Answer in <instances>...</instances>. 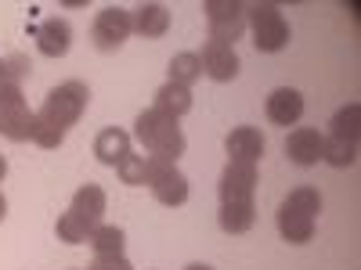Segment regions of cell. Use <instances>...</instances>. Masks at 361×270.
I'll use <instances>...</instances> for the list:
<instances>
[{
  "instance_id": "obj_1",
  "label": "cell",
  "mask_w": 361,
  "mask_h": 270,
  "mask_svg": "<svg viewBox=\"0 0 361 270\" xmlns=\"http://www.w3.org/2000/svg\"><path fill=\"white\" fill-rule=\"evenodd\" d=\"M318 213H322L318 188H311V184L293 188L279 205V234L293 245H307L318 231Z\"/></svg>"
},
{
  "instance_id": "obj_2",
  "label": "cell",
  "mask_w": 361,
  "mask_h": 270,
  "mask_svg": "<svg viewBox=\"0 0 361 270\" xmlns=\"http://www.w3.org/2000/svg\"><path fill=\"white\" fill-rule=\"evenodd\" d=\"M134 137L145 144V152L148 155H156V159H166V162H177L180 155H185V134H180L177 127V119L159 112V108H148L134 119Z\"/></svg>"
},
{
  "instance_id": "obj_3",
  "label": "cell",
  "mask_w": 361,
  "mask_h": 270,
  "mask_svg": "<svg viewBox=\"0 0 361 270\" xmlns=\"http://www.w3.org/2000/svg\"><path fill=\"white\" fill-rule=\"evenodd\" d=\"M87 105H90V90H87V83L69 79V83H62V86H54V90H51L47 101H44V108H40L37 115L47 119V123H54V127H62V130L69 134V127H76L80 119H83Z\"/></svg>"
},
{
  "instance_id": "obj_4",
  "label": "cell",
  "mask_w": 361,
  "mask_h": 270,
  "mask_svg": "<svg viewBox=\"0 0 361 270\" xmlns=\"http://www.w3.org/2000/svg\"><path fill=\"white\" fill-rule=\"evenodd\" d=\"M246 25L253 29V47L260 54H279L289 47V22L275 4H246Z\"/></svg>"
},
{
  "instance_id": "obj_5",
  "label": "cell",
  "mask_w": 361,
  "mask_h": 270,
  "mask_svg": "<svg viewBox=\"0 0 361 270\" xmlns=\"http://www.w3.org/2000/svg\"><path fill=\"white\" fill-rule=\"evenodd\" d=\"M33 134H37V112H29L22 86L4 83L0 86V137L22 144V141H33Z\"/></svg>"
},
{
  "instance_id": "obj_6",
  "label": "cell",
  "mask_w": 361,
  "mask_h": 270,
  "mask_svg": "<svg viewBox=\"0 0 361 270\" xmlns=\"http://www.w3.org/2000/svg\"><path fill=\"white\" fill-rule=\"evenodd\" d=\"M145 184L152 188L156 202L159 205H185L188 202V176L177 169V162H166V159H156V155H148L145 159Z\"/></svg>"
},
{
  "instance_id": "obj_7",
  "label": "cell",
  "mask_w": 361,
  "mask_h": 270,
  "mask_svg": "<svg viewBox=\"0 0 361 270\" xmlns=\"http://www.w3.org/2000/svg\"><path fill=\"white\" fill-rule=\"evenodd\" d=\"M202 11H206V25H209V40L235 47V40L246 29V4H238V0H206Z\"/></svg>"
},
{
  "instance_id": "obj_8",
  "label": "cell",
  "mask_w": 361,
  "mask_h": 270,
  "mask_svg": "<svg viewBox=\"0 0 361 270\" xmlns=\"http://www.w3.org/2000/svg\"><path fill=\"white\" fill-rule=\"evenodd\" d=\"M130 33H134L130 11H127V8L109 4V8H102V11H98L94 25H90V44H94L98 51H105V54H112V51H119V47L127 44V37H130Z\"/></svg>"
},
{
  "instance_id": "obj_9",
  "label": "cell",
  "mask_w": 361,
  "mask_h": 270,
  "mask_svg": "<svg viewBox=\"0 0 361 270\" xmlns=\"http://www.w3.org/2000/svg\"><path fill=\"white\" fill-rule=\"evenodd\" d=\"M221 205H246L253 202V191H257V166H246V162H228L224 173H221Z\"/></svg>"
},
{
  "instance_id": "obj_10",
  "label": "cell",
  "mask_w": 361,
  "mask_h": 270,
  "mask_svg": "<svg viewBox=\"0 0 361 270\" xmlns=\"http://www.w3.org/2000/svg\"><path fill=\"white\" fill-rule=\"evenodd\" d=\"M264 134L257 127H235L228 137H224V152H228V162H246V166H257L264 159Z\"/></svg>"
},
{
  "instance_id": "obj_11",
  "label": "cell",
  "mask_w": 361,
  "mask_h": 270,
  "mask_svg": "<svg viewBox=\"0 0 361 270\" xmlns=\"http://www.w3.org/2000/svg\"><path fill=\"white\" fill-rule=\"evenodd\" d=\"M33 37H37V51H40L44 58H66L69 47H73V25H69L66 18L51 15V18H44V22L33 29Z\"/></svg>"
},
{
  "instance_id": "obj_12",
  "label": "cell",
  "mask_w": 361,
  "mask_h": 270,
  "mask_svg": "<svg viewBox=\"0 0 361 270\" xmlns=\"http://www.w3.org/2000/svg\"><path fill=\"white\" fill-rule=\"evenodd\" d=\"M264 112L275 127H296L300 115H304V94H300L296 86H275L267 94Z\"/></svg>"
},
{
  "instance_id": "obj_13",
  "label": "cell",
  "mask_w": 361,
  "mask_h": 270,
  "mask_svg": "<svg viewBox=\"0 0 361 270\" xmlns=\"http://www.w3.org/2000/svg\"><path fill=\"white\" fill-rule=\"evenodd\" d=\"M199 62H202V72H206L209 79H217V83H231V79L238 76V54H235V47H228V44L209 40V44L202 47V54H199Z\"/></svg>"
},
{
  "instance_id": "obj_14",
  "label": "cell",
  "mask_w": 361,
  "mask_h": 270,
  "mask_svg": "<svg viewBox=\"0 0 361 270\" xmlns=\"http://www.w3.org/2000/svg\"><path fill=\"white\" fill-rule=\"evenodd\" d=\"M322 144H325V137L314 127H296L286 137V155L296 166H318L322 162Z\"/></svg>"
},
{
  "instance_id": "obj_15",
  "label": "cell",
  "mask_w": 361,
  "mask_h": 270,
  "mask_svg": "<svg viewBox=\"0 0 361 270\" xmlns=\"http://www.w3.org/2000/svg\"><path fill=\"white\" fill-rule=\"evenodd\" d=\"M130 22H134L137 37L159 40V37H166V29H170V8L166 4H137L130 11Z\"/></svg>"
},
{
  "instance_id": "obj_16",
  "label": "cell",
  "mask_w": 361,
  "mask_h": 270,
  "mask_svg": "<svg viewBox=\"0 0 361 270\" xmlns=\"http://www.w3.org/2000/svg\"><path fill=\"white\" fill-rule=\"evenodd\" d=\"M94 155L102 166H119L127 155H130V134L119 130V127H105L98 137H94Z\"/></svg>"
},
{
  "instance_id": "obj_17",
  "label": "cell",
  "mask_w": 361,
  "mask_h": 270,
  "mask_svg": "<svg viewBox=\"0 0 361 270\" xmlns=\"http://www.w3.org/2000/svg\"><path fill=\"white\" fill-rule=\"evenodd\" d=\"M105 205H109V198H105V191H102L98 184H83V188L73 195V205H69V209H73L80 220H87L90 227H102Z\"/></svg>"
},
{
  "instance_id": "obj_18",
  "label": "cell",
  "mask_w": 361,
  "mask_h": 270,
  "mask_svg": "<svg viewBox=\"0 0 361 270\" xmlns=\"http://www.w3.org/2000/svg\"><path fill=\"white\" fill-rule=\"evenodd\" d=\"M152 108H159V112H166V115H173V119L188 115V112H192V90L166 79V83L156 90V105H152Z\"/></svg>"
},
{
  "instance_id": "obj_19",
  "label": "cell",
  "mask_w": 361,
  "mask_h": 270,
  "mask_svg": "<svg viewBox=\"0 0 361 270\" xmlns=\"http://www.w3.org/2000/svg\"><path fill=\"white\" fill-rule=\"evenodd\" d=\"M217 224H221L224 234H246L257 224V205L253 202H246V205H221Z\"/></svg>"
},
{
  "instance_id": "obj_20",
  "label": "cell",
  "mask_w": 361,
  "mask_h": 270,
  "mask_svg": "<svg viewBox=\"0 0 361 270\" xmlns=\"http://www.w3.org/2000/svg\"><path fill=\"white\" fill-rule=\"evenodd\" d=\"M170 83H177V86H188L192 90V83L202 76V62H199V54H192V51H180V54H173L170 58Z\"/></svg>"
},
{
  "instance_id": "obj_21",
  "label": "cell",
  "mask_w": 361,
  "mask_h": 270,
  "mask_svg": "<svg viewBox=\"0 0 361 270\" xmlns=\"http://www.w3.org/2000/svg\"><path fill=\"white\" fill-rule=\"evenodd\" d=\"M87 245L94 249V256H123L127 234H123V227H109V224H102V227H94V234H90V242H87Z\"/></svg>"
},
{
  "instance_id": "obj_22",
  "label": "cell",
  "mask_w": 361,
  "mask_h": 270,
  "mask_svg": "<svg viewBox=\"0 0 361 270\" xmlns=\"http://www.w3.org/2000/svg\"><path fill=\"white\" fill-rule=\"evenodd\" d=\"M329 137H340V141H357V134H361V105L357 101H350V105H343L336 115H333V123H329Z\"/></svg>"
},
{
  "instance_id": "obj_23",
  "label": "cell",
  "mask_w": 361,
  "mask_h": 270,
  "mask_svg": "<svg viewBox=\"0 0 361 270\" xmlns=\"http://www.w3.org/2000/svg\"><path fill=\"white\" fill-rule=\"evenodd\" d=\"M322 162L336 166V169H347L357 162V141H340V137H325L322 144Z\"/></svg>"
},
{
  "instance_id": "obj_24",
  "label": "cell",
  "mask_w": 361,
  "mask_h": 270,
  "mask_svg": "<svg viewBox=\"0 0 361 270\" xmlns=\"http://www.w3.org/2000/svg\"><path fill=\"white\" fill-rule=\"evenodd\" d=\"M54 231H58V238H62V242H69V245H83V242H90V234H94V227H90L87 220H80L73 209L58 217Z\"/></svg>"
},
{
  "instance_id": "obj_25",
  "label": "cell",
  "mask_w": 361,
  "mask_h": 270,
  "mask_svg": "<svg viewBox=\"0 0 361 270\" xmlns=\"http://www.w3.org/2000/svg\"><path fill=\"white\" fill-rule=\"evenodd\" d=\"M33 141H37L40 148H47V152H51V148H58V144L66 141V130H62V127H54V123H47V119H40V115H37V134H33Z\"/></svg>"
},
{
  "instance_id": "obj_26",
  "label": "cell",
  "mask_w": 361,
  "mask_h": 270,
  "mask_svg": "<svg viewBox=\"0 0 361 270\" xmlns=\"http://www.w3.org/2000/svg\"><path fill=\"white\" fill-rule=\"evenodd\" d=\"M116 173H119V180H123V184H145V159L130 152L123 162L116 166Z\"/></svg>"
},
{
  "instance_id": "obj_27",
  "label": "cell",
  "mask_w": 361,
  "mask_h": 270,
  "mask_svg": "<svg viewBox=\"0 0 361 270\" xmlns=\"http://www.w3.org/2000/svg\"><path fill=\"white\" fill-rule=\"evenodd\" d=\"M29 58H22V54H11V58H4V76H8V83L11 86H22V79L29 76Z\"/></svg>"
},
{
  "instance_id": "obj_28",
  "label": "cell",
  "mask_w": 361,
  "mask_h": 270,
  "mask_svg": "<svg viewBox=\"0 0 361 270\" xmlns=\"http://www.w3.org/2000/svg\"><path fill=\"white\" fill-rule=\"evenodd\" d=\"M87 270H134L127 256H94V263H90Z\"/></svg>"
},
{
  "instance_id": "obj_29",
  "label": "cell",
  "mask_w": 361,
  "mask_h": 270,
  "mask_svg": "<svg viewBox=\"0 0 361 270\" xmlns=\"http://www.w3.org/2000/svg\"><path fill=\"white\" fill-rule=\"evenodd\" d=\"M4 217H8V198L0 195V220H4Z\"/></svg>"
},
{
  "instance_id": "obj_30",
  "label": "cell",
  "mask_w": 361,
  "mask_h": 270,
  "mask_svg": "<svg viewBox=\"0 0 361 270\" xmlns=\"http://www.w3.org/2000/svg\"><path fill=\"white\" fill-rule=\"evenodd\" d=\"M4 176H8V159L0 155V180H4Z\"/></svg>"
},
{
  "instance_id": "obj_31",
  "label": "cell",
  "mask_w": 361,
  "mask_h": 270,
  "mask_svg": "<svg viewBox=\"0 0 361 270\" xmlns=\"http://www.w3.org/2000/svg\"><path fill=\"white\" fill-rule=\"evenodd\" d=\"M185 270H214V266H206V263H188Z\"/></svg>"
},
{
  "instance_id": "obj_32",
  "label": "cell",
  "mask_w": 361,
  "mask_h": 270,
  "mask_svg": "<svg viewBox=\"0 0 361 270\" xmlns=\"http://www.w3.org/2000/svg\"><path fill=\"white\" fill-rule=\"evenodd\" d=\"M8 83V76H4V58H0V86Z\"/></svg>"
}]
</instances>
